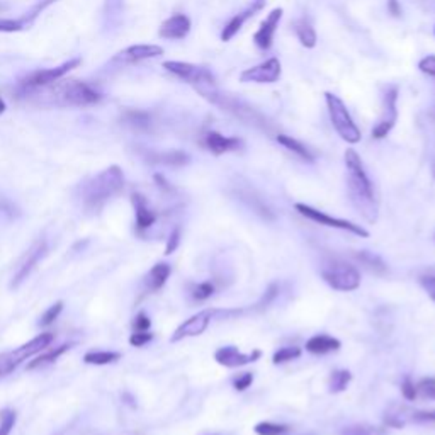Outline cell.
<instances>
[{
    "label": "cell",
    "instance_id": "6da1fadb",
    "mask_svg": "<svg viewBox=\"0 0 435 435\" xmlns=\"http://www.w3.org/2000/svg\"><path fill=\"white\" fill-rule=\"evenodd\" d=\"M344 162L345 168H347L350 201H352L357 211H359L369 223L374 225L377 221V215H380V204H377L373 180L369 179L364 163H362L359 153L356 150L349 148L344 155Z\"/></svg>",
    "mask_w": 435,
    "mask_h": 435
},
{
    "label": "cell",
    "instance_id": "7a4b0ae2",
    "mask_svg": "<svg viewBox=\"0 0 435 435\" xmlns=\"http://www.w3.org/2000/svg\"><path fill=\"white\" fill-rule=\"evenodd\" d=\"M26 94L36 95L43 104L58 107H87L94 106L100 100L99 92L80 80H67V82L56 80L50 86L34 88Z\"/></svg>",
    "mask_w": 435,
    "mask_h": 435
},
{
    "label": "cell",
    "instance_id": "3957f363",
    "mask_svg": "<svg viewBox=\"0 0 435 435\" xmlns=\"http://www.w3.org/2000/svg\"><path fill=\"white\" fill-rule=\"evenodd\" d=\"M124 189V174L118 165L106 168L87 182L82 184L80 197L88 213H99L111 199L119 196Z\"/></svg>",
    "mask_w": 435,
    "mask_h": 435
},
{
    "label": "cell",
    "instance_id": "277c9868",
    "mask_svg": "<svg viewBox=\"0 0 435 435\" xmlns=\"http://www.w3.org/2000/svg\"><path fill=\"white\" fill-rule=\"evenodd\" d=\"M163 68L168 74L175 75L177 79L189 83L201 98L216 106L218 99H220L221 95V91L218 88L215 75H213L206 67L194 65V63L187 62H165Z\"/></svg>",
    "mask_w": 435,
    "mask_h": 435
},
{
    "label": "cell",
    "instance_id": "5b68a950",
    "mask_svg": "<svg viewBox=\"0 0 435 435\" xmlns=\"http://www.w3.org/2000/svg\"><path fill=\"white\" fill-rule=\"evenodd\" d=\"M325 102H326V109H328V116H330V121H332V126L335 128L338 136H340L344 142H347L350 145L359 143L362 138L361 130L357 128V124L354 123L352 116H350L349 109L344 104V100L338 98V95L332 94V92H326Z\"/></svg>",
    "mask_w": 435,
    "mask_h": 435
},
{
    "label": "cell",
    "instance_id": "8992f818",
    "mask_svg": "<svg viewBox=\"0 0 435 435\" xmlns=\"http://www.w3.org/2000/svg\"><path fill=\"white\" fill-rule=\"evenodd\" d=\"M321 277L335 291L350 293L361 286V274L354 265L344 260H328L321 267Z\"/></svg>",
    "mask_w": 435,
    "mask_h": 435
},
{
    "label": "cell",
    "instance_id": "52a82bcc",
    "mask_svg": "<svg viewBox=\"0 0 435 435\" xmlns=\"http://www.w3.org/2000/svg\"><path fill=\"white\" fill-rule=\"evenodd\" d=\"M53 340V333H39L38 337H34L33 340L21 345V347L11 350V352L0 354V377L11 374L21 362L29 359V357L36 356V354H41L43 350L50 347Z\"/></svg>",
    "mask_w": 435,
    "mask_h": 435
},
{
    "label": "cell",
    "instance_id": "ba28073f",
    "mask_svg": "<svg viewBox=\"0 0 435 435\" xmlns=\"http://www.w3.org/2000/svg\"><path fill=\"white\" fill-rule=\"evenodd\" d=\"M236 313H240V312H236V309H233V312H225V309H211V308L203 309V312L196 313V315L187 318L182 325L177 326L174 335L170 337V342L172 344H175V342L184 340V338L203 335V333L208 330V326L211 325V321L215 320V316L236 315Z\"/></svg>",
    "mask_w": 435,
    "mask_h": 435
},
{
    "label": "cell",
    "instance_id": "9c48e42d",
    "mask_svg": "<svg viewBox=\"0 0 435 435\" xmlns=\"http://www.w3.org/2000/svg\"><path fill=\"white\" fill-rule=\"evenodd\" d=\"M294 209H296V211L300 213L301 216H304L306 220L315 221V223H318V225H323V227H328V228L342 229V232H350V233H354V235L361 236V239H369L368 229H364L361 227V225L352 223V221H349V220L333 218V216L326 215V213H323V211H320V209H315V208L308 206V204H303V203L294 204Z\"/></svg>",
    "mask_w": 435,
    "mask_h": 435
},
{
    "label": "cell",
    "instance_id": "30bf717a",
    "mask_svg": "<svg viewBox=\"0 0 435 435\" xmlns=\"http://www.w3.org/2000/svg\"><path fill=\"white\" fill-rule=\"evenodd\" d=\"M80 63H82V60L80 58H72V60H68V62L62 63L60 67L33 72V74L27 75L26 79L22 80L21 88L24 92H29V91H34V88L50 86V83L56 82V80L63 79V76H65L68 72L74 70V68L79 67Z\"/></svg>",
    "mask_w": 435,
    "mask_h": 435
},
{
    "label": "cell",
    "instance_id": "8fae6325",
    "mask_svg": "<svg viewBox=\"0 0 435 435\" xmlns=\"http://www.w3.org/2000/svg\"><path fill=\"white\" fill-rule=\"evenodd\" d=\"M398 121V87H389L386 91L384 99H382V112L381 118L377 119L376 126L373 128L374 140H384L392 133Z\"/></svg>",
    "mask_w": 435,
    "mask_h": 435
},
{
    "label": "cell",
    "instance_id": "7c38bea8",
    "mask_svg": "<svg viewBox=\"0 0 435 435\" xmlns=\"http://www.w3.org/2000/svg\"><path fill=\"white\" fill-rule=\"evenodd\" d=\"M283 67L277 58H269L259 65L247 68L240 74L241 83H276L279 82Z\"/></svg>",
    "mask_w": 435,
    "mask_h": 435
},
{
    "label": "cell",
    "instance_id": "4fadbf2b",
    "mask_svg": "<svg viewBox=\"0 0 435 435\" xmlns=\"http://www.w3.org/2000/svg\"><path fill=\"white\" fill-rule=\"evenodd\" d=\"M260 356H262L260 350H253V352L243 354L241 350H239V347H235V345H227V347H220L216 350L215 361L220 366H223V368L236 369L259 361Z\"/></svg>",
    "mask_w": 435,
    "mask_h": 435
},
{
    "label": "cell",
    "instance_id": "5bb4252c",
    "mask_svg": "<svg viewBox=\"0 0 435 435\" xmlns=\"http://www.w3.org/2000/svg\"><path fill=\"white\" fill-rule=\"evenodd\" d=\"M44 255H46V241L38 240L33 247L26 252L22 260L19 262L18 269H15L14 272V279H12V288H19V286L27 279V276L34 271L38 262L41 260Z\"/></svg>",
    "mask_w": 435,
    "mask_h": 435
},
{
    "label": "cell",
    "instance_id": "9a60e30c",
    "mask_svg": "<svg viewBox=\"0 0 435 435\" xmlns=\"http://www.w3.org/2000/svg\"><path fill=\"white\" fill-rule=\"evenodd\" d=\"M265 4H267V0H252V2L248 4L243 11L239 12L236 15H233V18L225 24L223 31H221V41H225V43L232 41V39L239 34V31L241 29V27L245 26V22L264 9Z\"/></svg>",
    "mask_w": 435,
    "mask_h": 435
},
{
    "label": "cell",
    "instance_id": "2e32d148",
    "mask_svg": "<svg viewBox=\"0 0 435 435\" xmlns=\"http://www.w3.org/2000/svg\"><path fill=\"white\" fill-rule=\"evenodd\" d=\"M283 14H284V11L281 9V7H277V9L269 12L267 18L262 21L260 27L257 29V33L253 34V43H255V46L259 48V50H262V51L271 50L272 41H274V34H276L277 27H279V22H281V19H283Z\"/></svg>",
    "mask_w": 435,
    "mask_h": 435
},
{
    "label": "cell",
    "instance_id": "e0dca14e",
    "mask_svg": "<svg viewBox=\"0 0 435 435\" xmlns=\"http://www.w3.org/2000/svg\"><path fill=\"white\" fill-rule=\"evenodd\" d=\"M163 55V48L159 44H135L126 48L116 56V62L121 63H140L145 60L159 58Z\"/></svg>",
    "mask_w": 435,
    "mask_h": 435
},
{
    "label": "cell",
    "instance_id": "ac0fdd59",
    "mask_svg": "<svg viewBox=\"0 0 435 435\" xmlns=\"http://www.w3.org/2000/svg\"><path fill=\"white\" fill-rule=\"evenodd\" d=\"M204 147L208 148L213 155L220 156L225 155V153L229 152H236L243 147V142L240 138H235V136H225L218 131H209L204 136Z\"/></svg>",
    "mask_w": 435,
    "mask_h": 435
},
{
    "label": "cell",
    "instance_id": "d6986e66",
    "mask_svg": "<svg viewBox=\"0 0 435 435\" xmlns=\"http://www.w3.org/2000/svg\"><path fill=\"white\" fill-rule=\"evenodd\" d=\"M191 31V19L185 14H174L162 22L159 34L165 39H184Z\"/></svg>",
    "mask_w": 435,
    "mask_h": 435
},
{
    "label": "cell",
    "instance_id": "ffe728a7",
    "mask_svg": "<svg viewBox=\"0 0 435 435\" xmlns=\"http://www.w3.org/2000/svg\"><path fill=\"white\" fill-rule=\"evenodd\" d=\"M131 201H133V206H135L136 228H138L140 232H145V229L150 228L152 225H155L156 215L152 211L150 206H148L147 199H145L142 194H133Z\"/></svg>",
    "mask_w": 435,
    "mask_h": 435
},
{
    "label": "cell",
    "instance_id": "44dd1931",
    "mask_svg": "<svg viewBox=\"0 0 435 435\" xmlns=\"http://www.w3.org/2000/svg\"><path fill=\"white\" fill-rule=\"evenodd\" d=\"M306 350L309 354H315V356H323V354H330V352H337L340 350L342 344L340 340L335 337H330V335H315L309 338L306 342Z\"/></svg>",
    "mask_w": 435,
    "mask_h": 435
},
{
    "label": "cell",
    "instance_id": "7402d4cb",
    "mask_svg": "<svg viewBox=\"0 0 435 435\" xmlns=\"http://www.w3.org/2000/svg\"><path fill=\"white\" fill-rule=\"evenodd\" d=\"M170 272H172L170 265L163 264V262L153 265L150 272H148L147 277H145V286H147L148 291L152 293L160 291V289L165 286V283H167L168 277H170Z\"/></svg>",
    "mask_w": 435,
    "mask_h": 435
},
{
    "label": "cell",
    "instance_id": "603a6c76",
    "mask_svg": "<svg viewBox=\"0 0 435 435\" xmlns=\"http://www.w3.org/2000/svg\"><path fill=\"white\" fill-rule=\"evenodd\" d=\"M276 140H277V143L281 145V147H284L286 150H289L291 153H294V155H296V156H300V159L304 160V162L312 163L313 160H315V156L312 155V152H309L303 143L297 142L296 138H293V136L277 135Z\"/></svg>",
    "mask_w": 435,
    "mask_h": 435
},
{
    "label": "cell",
    "instance_id": "cb8c5ba5",
    "mask_svg": "<svg viewBox=\"0 0 435 435\" xmlns=\"http://www.w3.org/2000/svg\"><path fill=\"white\" fill-rule=\"evenodd\" d=\"M294 33H296V38L300 39V43L303 44L304 48H315L316 41H318V36L315 27L312 26L306 19H300V21L294 22Z\"/></svg>",
    "mask_w": 435,
    "mask_h": 435
},
{
    "label": "cell",
    "instance_id": "d4e9b609",
    "mask_svg": "<svg viewBox=\"0 0 435 435\" xmlns=\"http://www.w3.org/2000/svg\"><path fill=\"white\" fill-rule=\"evenodd\" d=\"M356 259L359 260L361 264L364 265L366 269H368V271L377 274V276H382V274H386V271H388V265H386V262L382 260L380 255H376V253H373L369 250L357 252Z\"/></svg>",
    "mask_w": 435,
    "mask_h": 435
},
{
    "label": "cell",
    "instance_id": "484cf974",
    "mask_svg": "<svg viewBox=\"0 0 435 435\" xmlns=\"http://www.w3.org/2000/svg\"><path fill=\"white\" fill-rule=\"evenodd\" d=\"M70 347H72V344H63V345H58V347L50 349L48 352H44L41 354V356L36 357L34 361H31L29 364H27V369L33 370L38 368H44V366H48V364H53V362L58 361V357L63 356V354H65Z\"/></svg>",
    "mask_w": 435,
    "mask_h": 435
},
{
    "label": "cell",
    "instance_id": "4316f807",
    "mask_svg": "<svg viewBox=\"0 0 435 435\" xmlns=\"http://www.w3.org/2000/svg\"><path fill=\"white\" fill-rule=\"evenodd\" d=\"M119 359L121 354L112 352V350H92V352H87L86 356H83V362L92 366H107Z\"/></svg>",
    "mask_w": 435,
    "mask_h": 435
},
{
    "label": "cell",
    "instance_id": "83f0119b",
    "mask_svg": "<svg viewBox=\"0 0 435 435\" xmlns=\"http://www.w3.org/2000/svg\"><path fill=\"white\" fill-rule=\"evenodd\" d=\"M350 381H352V374L347 369L333 370L332 376L328 380V389L330 393H342L349 388Z\"/></svg>",
    "mask_w": 435,
    "mask_h": 435
},
{
    "label": "cell",
    "instance_id": "f1b7e54d",
    "mask_svg": "<svg viewBox=\"0 0 435 435\" xmlns=\"http://www.w3.org/2000/svg\"><path fill=\"white\" fill-rule=\"evenodd\" d=\"M156 162L159 163H163V165H170V167H182V165H187L189 163V155L184 152H179V150H172V152H165V153H160L159 156H156Z\"/></svg>",
    "mask_w": 435,
    "mask_h": 435
},
{
    "label": "cell",
    "instance_id": "f546056e",
    "mask_svg": "<svg viewBox=\"0 0 435 435\" xmlns=\"http://www.w3.org/2000/svg\"><path fill=\"white\" fill-rule=\"evenodd\" d=\"M253 432L257 435H283L289 432V427L283 424H274V422H260L253 427Z\"/></svg>",
    "mask_w": 435,
    "mask_h": 435
},
{
    "label": "cell",
    "instance_id": "4dcf8cb0",
    "mask_svg": "<svg viewBox=\"0 0 435 435\" xmlns=\"http://www.w3.org/2000/svg\"><path fill=\"white\" fill-rule=\"evenodd\" d=\"M301 354H303V350H301L300 347H283V349L277 350L276 354H274L272 362L276 366L277 364H284V362L300 359Z\"/></svg>",
    "mask_w": 435,
    "mask_h": 435
},
{
    "label": "cell",
    "instance_id": "1f68e13d",
    "mask_svg": "<svg viewBox=\"0 0 435 435\" xmlns=\"http://www.w3.org/2000/svg\"><path fill=\"white\" fill-rule=\"evenodd\" d=\"M29 24L26 15L21 19H0V33H18V31L26 29Z\"/></svg>",
    "mask_w": 435,
    "mask_h": 435
},
{
    "label": "cell",
    "instance_id": "d6a6232c",
    "mask_svg": "<svg viewBox=\"0 0 435 435\" xmlns=\"http://www.w3.org/2000/svg\"><path fill=\"white\" fill-rule=\"evenodd\" d=\"M342 435H382V430L368 424L349 425L342 430Z\"/></svg>",
    "mask_w": 435,
    "mask_h": 435
},
{
    "label": "cell",
    "instance_id": "836d02e7",
    "mask_svg": "<svg viewBox=\"0 0 435 435\" xmlns=\"http://www.w3.org/2000/svg\"><path fill=\"white\" fill-rule=\"evenodd\" d=\"M15 418L18 417H15V412H12V410H0V435H11L15 425Z\"/></svg>",
    "mask_w": 435,
    "mask_h": 435
},
{
    "label": "cell",
    "instance_id": "e575fe53",
    "mask_svg": "<svg viewBox=\"0 0 435 435\" xmlns=\"http://www.w3.org/2000/svg\"><path fill=\"white\" fill-rule=\"evenodd\" d=\"M213 294H215V284L209 283V281L196 284L194 289H192V297L197 301H206L213 296Z\"/></svg>",
    "mask_w": 435,
    "mask_h": 435
},
{
    "label": "cell",
    "instance_id": "d590c367",
    "mask_svg": "<svg viewBox=\"0 0 435 435\" xmlns=\"http://www.w3.org/2000/svg\"><path fill=\"white\" fill-rule=\"evenodd\" d=\"M63 312V303L62 301H58V303H55L53 306H50V308L44 312V315L41 316V320H39V325L41 326H48L51 325L53 321L56 320V318L60 316V313Z\"/></svg>",
    "mask_w": 435,
    "mask_h": 435
},
{
    "label": "cell",
    "instance_id": "8d00e7d4",
    "mask_svg": "<svg viewBox=\"0 0 435 435\" xmlns=\"http://www.w3.org/2000/svg\"><path fill=\"white\" fill-rule=\"evenodd\" d=\"M418 70L422 72V74L432 76V79H435V55H427L424 56V58L418 62Z\"/></svg>",
    "mask_w": 435,
    "mask_h": 435
},
{
    "label": "cell",
    "instance_id": "74e56055",
    "mask_svg": "<svg viewBox=\"0 0 435 435\" xmlns=\"http://www.w3.org/2000/svg\"><path fill=\"white\" fill-rule=\"evenodd\" d=\"M401 394H403V398H405V400H408V401H413L415 398L418 396L417 384H415V382L410 380V377H405V381L401 382Z\"/></svg>",
    "mask_w": 435,
    "mask_h": 435
},
{
    "label": "cell",
    "instance_id": "f35d334b",
    "mask_svg": "<svg viewBox=\"0 0 435 435\" xmlns=\"http://www.w3.org/2000/svg\"><path fill=\"white\" fill-rule=\"evenodd\" d=\"M417 394H422V396H429V398H434L435 394V380H422L420 382L417 384Z\"/></svg>",
    "mask_w": 435,
    "mask_h": 435
},
{
    "label": "cell",
    "instance_id": "ab89813d",
    "mask_svg": "<svg viewBox=\"0 0 435 435\" xmlns=\"http://www.w3.org/2000/svg\"><path fill=\"white\" fill-rule=\"evenodd\" d=\"M152 340H153V333L150 332H135L130 337V344L133 345V347H143V345H147L148 342H152Z\"/></svg>",
    "mask_w": 435,
    "mask_h": 435
},
{
    "label": "cell",
    "instance_id": "60d3db41",
    "mask_svg": "<svg viewBox=\"0 0 435 435\" xmlns=\"http://www.w3.org/2000/svg\"><path fill=\"white\" fill-rule=\"evenodd\" d=\"M152 326V320L147 316V313H138L135 318V321H133V328H135V332H148Z\"/></svg>",
    "mask_w": 435,
    "mask_h": 435
},
{
    "label": "cell",
    "instance_id": "b9f144b4",
    "mask_svg": "<svg viewBox=\"0 0 435 435\" xmlns=\"http://www.w3.org/2000/svg\"><path fill=\"white\" fill-rule=\"evenodd\" d=\"M253 382V374L252 373H243L241 376H239L233 382V388L236 392H245L247 388H250V384Z\"/></svg>",
    "mask_w": 435,
    "mask_h": 435
},
{
    "label": "cell",
    "instance_id": "7bdbcfd3",
    "mask_svg": "<svg viewBox=\"0 0 435 435\" xmlns=\"http://www.w3.org/2000/svg\"><path fill=\"white\" fill-rule=\"evenodd\" d=\"M179 245H180V228H175L174 232L170 233V236H168L167 247H165V253L170 255V253H174L177 248H179Z\"/></svg>",
    "mask_w": 435,
    "mask_h": 435
},
{
    "label": "cell",
    "instance_id": "ee69618b",
    "mask_svg": "<svg viewBox=\"0 0 435 435\" xmlns=\"http://www.w3.org/2000/svg\"><path fill=\"white\" fill-rule=\"evenodd\" d=\"M277 293H279V288H277V284L269 286V289H267V291H265L264 296H262V300L259 301V304H257V306H269L274 300H276Z\"/></svg>",
    "mask_w": 435,
    "mask_h": 435
},
{
    "label": "cell",
    "instance_id": "f6af8a7d",
    "mask_svg": "<svg viewBox=\"0 0 435 435\" xmlns=\"http://www.w3.org/2000/svg\"><path fill=\"white\" fill-rule=\"evenodd\" d=\"M422 286L427 291V294L430 296V300L435 301V276H429V277H422Z\"/></svg>",
    "mask_w": 435,
    "mask_h": 435
},
{
    "label": "cell",
    "instance_id": "bcb514c9",
    "mask_svg": "<svg viewBox=\"0 0 435 435\" xmlns=\"http://www.w3.org/2000/svg\"><path fill=\"white\" fill-rule=\"evenodd\" d=\"M128 119H130L131 124H135V126H147L148 124V116L145 114V112H131L130 116H128Z\"/></svg>",
    "mask_w": 435,
    "mask_h": 435
},
{
    "label": "cell",
    "instance_id": "7dc6e473",
    "mask_svg": "<svg viewBox=\"0 0 435 435\" xmlns=\"http://www.w3.org/2000/svg\"><path fill=\"white\" fill-rule=\"evenodd\" d=\"M388 12L394 18H400L401 15V6L398 0H388Z\"/></svg>",
    "mask_w": 435,
    "mask_h": 435
},
{
    "label": "cell",
    "instance_id": "c3c4849f",
    "mask_svg": "<svg viewBox=\"0 0 435 435\" xmlns=\"http://www.w3.org/2000/svg\"><path fill=\"white\" fill-rule=\"evenodd\" d=\"M427 417H429V422H434L435 424V410H432V412H427Z\"/></svg>",
    "mask_w": 435,
    "mask_h": 435
},
{
    "label": "cell",
    "instance_id": "681fc988",
    "mask_svg": "<svg viewBox=\"0 0 435 435\" xmlns=\"http://www.w3.org/2000/svg\"><path fill=\"white\" fill-rule=\"evenodd\" d=\"M6 112V102H4V99L0 98V114H4Z\"/></svg>",
    "mask_w": 435,
    "mask_h": 435
},
{
    "label": "cell",
    "instance_id": "f907efd6",
    "mask_svg": "<svg viewBox=\"0 0 435 435\" xmlns=\"http://www.w3.org/2000/svg\"><path fill=\"white\" fill-rule=\"evenodd\" d=\"M6 9V6H2V4H0V11H4Z\"/></svg>",
    "mask_w": 435,
    "mask_h": 435
},
{
    "label": "cell",
    "instance_id": "816d5d0a",
    "mask_svg": "<svg viewBox=\"0 0 435 435\" xmlns=\"http://www.w3.org/2000/svg\"><path fill=\"white\" fill-rule=\"evenodd\" d=\"M434 34H435V27H434Z\"/></svg>",
    "mask_w": 435,
    "mask_h": 435
},
{
    "label": "cell",
    "instance_id": "f5cc1de1",
    "mask_svg": "<svg viewBox=\"0 0 435 435\" xmlns=\"http://www.w3.org/2000/svg\"><path fill=\"white\" fill-rule=\"evenodd\" d=\"M434 398H435V394H434Z\"/></svg>",
    "mask_w": 435,
    "mask_h": 435
}]
</instances>
